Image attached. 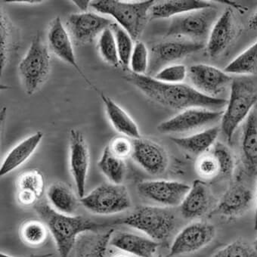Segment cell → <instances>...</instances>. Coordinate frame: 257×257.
Masks as SVG:
<instances>
[{"mask_svg":"<svg viewBox=\"0 0 257 257\" xmlns=\"http://www.w3.org/2000/svg\"><path fill=\"white\" fill-rule=\"evenodd\" d=\"M220 128L211 126L185 137H172L171 140L182 150L195 155L207 153L217 143Z\"/></svg>","mask_w":257,"mask_h":257,"instance_id":"25","label":"cell"},{"mask_svg":"<svg viewBox=\"0 0 257 257\" xmlns=\"http://www.w3.org/2000/svg\"><path fill=\"white\" fill-rule=\"evenodd\" d=\"M7 39H8V31H7V24L5 21H1V65L4 66L7 58Z\"/></svg>","mask_w":257,"mask_h":257,"instance_id":"41","label":"cell"},{"mask_svg":"<svg viewBox=\"0 0 257 257\" xmlns=\"http://www.w3.org/2000/svg\"><path fill=\"white\" fill-rule=\"evenodd\" d=\"M211 257H257V250L253 245L239 239L221 248Z\"/></svg>","mask_w":257,"mask_h":257,"instance_id":"35","label":"cell"},{"mask_svg":"<svg viewBox=\"0 0 257 257\" xmlns=\"http://www.w3.org/2000/svg\"><path fill=\"white\" fill-rule=\"evenodd\" d=\"M257 102L254 85L249 80H233L229 99L220 120V132L228 143L237 128L244 122Z\"/></svg>","mask_w":257,"mask_h":257,"instance_id":"5","label":"cell"},{"mask_svg":"<svg viewBox=\"0 0 257 257\" xmlns=\"http://www.w3.org/2000/svg\"><path fill=\"white\" fill-rule=\"evenodd\" d=\"M249 27L250 29L257 31V12L249 19Z\"/></svg>","mask_w":257,"mask_h":257,"instance_id":"44","label":"cell"},{"mask_svg":"<svg viewBox=\"0 0 257 257\" xmlns=\"http://www.w3.org/2000/svg\"><path fill=\"white\" fill-rule=\"evenodd\" d=\"M109 149L113 155L122 160H125L132 155L133 141L127 137H116L113 139L110 144Z\"/></svg>","mask_w":257,"mask_h":257,"instance_id":"40","label":"cell"},{"mask_svg":"<svg viewBox=\"0 0 257 257\" xmlns=\"http://www.w3.org/2000/svg\"><path fill=\"white\" fill-rule=\"evenodd\" d=\"M155 1L144 0L137 2L119 0L92 1L90 7L97 13L109 16L134 39L139 40L144 31Z\"/></svg>","mask_w":257,"mask_h":257,"instance_id":"4","label":"cell"},{"mask_svg":"<svg viewBox=\"0 0 257 257\" xmlns=\"http://www.w3.org/2000/svg\"><path fill=\"white\" fill-rule=\"evenodd\" d=\"M49 231L42 220L30 219L22 224L19 228L21 239L25 244L32 247L41 246L47 240Z\"/></svg>","mask_w":257,"mask_h":257,"instance_id":"32","label":"cell"},{"mask_svg":"<svg viewBox=\"0 0 257 257\" xmlns=\"http://www.w3.org/2000/svg\"><path fill=\"white\" fill-rule=\"evenodd\" d=\"M113 228L99 232L86 233L80 236L75 245L74 257H106Z\"/></svg>","mask_w":257,"mask_h":257,"instance_id":"28","label":"cell"},{"mask_svg":"<svg viewBox=\"0 0 257 257\" xmlns=\"http://www.w3.org/2000/svg\"><path fill=\"white\" fill-rule=\"evenodd\" d=\"M131 158L143 170L152 176L165 173L169 165V157L165 149L156 142L148 139L133 140Z\"/></svg>","mask_w":257,"mask_h":257,"instance_id":"15","label":"cell"},{"mask_svg":"<svg viewBox=\"0 0 257 257\" xmlns=\"http://www.w3.org/2000/svg\"><path fill=\"white\" fill-rule=\"evenodd\" d=\"M111 257H131V255H128V254L125 253V252H120V253H116L115 255H113V256Z\"/></svg>","mask_w":257,"mask_h":257,"instance_id":"46","label":"cell"},{"mask_svg":"<svg viewBox=\"0 0 257 257\" xmlns=\"http://www.w3.org/2000/svg\"><path fill=\"white\" fill-rule=\"evenodd\" d=\"M213 202L208 185L203 181H195L179 206L181 214L186 219H199L210 211Z\"/></svg>","mask_w":257,"mask_h":257,"instance_id":"20","label":"cell"},{"mask_svg":"<svg viewBox=\"0 0 257 257\" xmlns=\"http://www.w3.org/2000/svg\"><path fill=\"white\" fill-rule=\"evenodd\" d=\"M72 2L81 13H87L88 8L91 6V1L89 0H73Z\"/></svg>","mask_w":257,"mask_h":257,"instance_id":"42","label":"cell"},{"mask_svg":"<svg viewBox=\"0 0 257 257\" xmlns=\"http://www.w3.org/2000/svg\"><path fill=\"white\" fill-rule=\"evenodd\" d=\"M219 17L217 9L213 6L189 12L171 19L167 36L206 45Z\"/></svg>","mask_w":257,"mask_h":257,"instance_id":"6","label":"cell"},{"mask_svg":"<svg viewBox=\"0 0 257 257\" xmlns=\"http://www.w3.org/2000/svg\"><path fill=\"white\" fill-rule=\"evenodd\" d=\"M204 46L203 43L182 39L158 43L152 48V68L157 69L160 66L176 64L185 57L202 50Z\"/></svg>","mask_w":257,"mask_h":257,"instance_id":"18","label":"cell"},{"mask_svg":"<svg viewBox=\"0 0 257 257\" xmlns=\"http://www.w3.org/2000/svg\"><path fill=\"white\" fill-rule=\"evenodd\" d=\"M210 152L216 157L221 169V177H231L234 171V159L230 149L221 143H216Z\"/></svg>","mask_w":257,"mask_h":257,"instance_id":"39","label":"cell"},{"mask_svg":"<svg viewBox=\"0 0 257 257\" xmlns=\"http://www.w3.org/2000/svg\"><path fill=\"white\" fill-rule=\"evenodd\" d=\"M253 246L255 248V249L257 250V237L256 239H255V241H254Z\"/></svg>","mask_w":257,"mask_h":257,"instance_id":"47","label":"cell"},{"mask_svg":"<svg viewBox=\"0 0 257 257\" xmlns=\"http://www.w3.org/2000/svg\"><path fill=\"white\" fill-rule=\"evenodd\" d=\"M191 185L179 181L155 179L140 182L137 191L140 196L157 206L173 208L179 207Z\"/></svg>","mask_w":257,"mask_h":257,"instance_id":"10","label":"cell"},{"mask_svg":"<svg viewBox=\"0 0 257 257\" xmlns=\"http://www.w3.org/2000/svg\"><path fill=\"white\" fill-rule=\"evenodd\" d=\"M80 204L87 211L99 216L123 213L132 206L131 196L123 185L104 183L80 198Z\"/></svg>","mask_w":257,"mask_h":257,"instance_id":"7","label":"cell"},{"mask_svg":"<svg viewBox=\"0 0 257 257\" xmlns=\"http://www.w3.org/2000/svg\"><path fill=\"white\" fill-rule=\"evenodd\" d=\"M212 4L204 0H167L155 2L151 9L152 19H168L182 16L194 10L208 8Z\"/></svg>","mask_w":257,"mask_h":257,"instance_id":"29","label":"cell"},{"mask_svg":"<svg viewBox=\"0 0 257 257\" xmlns=\"http://www.w3.org/2000/svg\"><path fill=\"white\" fill-rule=\"evenodd\" d=\"M53 254L52 253H43V254H31V255H28V256L24 257H52ZM0 257H15L13 255H9V254L5 253V252H1L0 253Z\"/></svg>","mask_w":257,"mask_h":257,"instance_id":"43","label":"cell"},{"mask_svg":"<svg viewBox=\"0 0 257 257\" xmlns=\"http://www.w3.org/2000/svg\"><path fill=\"white\" fill-rule=\"evenodd\" d=\"M43 136V132L37 131L16 145L4 158L0 167V176H7L28 161L40 146Z\"/></svg>","mask_w":257,"mask_h":257,"instance_id":"24","label":"cell"},{"mask_svg":"<svg viewBox=\"0 0 257 257\" xmlns=\"http://www.w3.org/2000/svg\"><path fill=\"white\" fill-rule=\"evenodd\" d=\"M98 167L110 183L122 185L125 174L126 165L125 160L118 158L112 153L108 146L103 150L98 162Z\"/></svg>","mask_w":257,"mask_h":257,"instance_id":"30","label":"cell"},{"mask_svg":"<svg viewBox=\"0 0 257 257\" xmlns=\"http://www.w3.org/2000/svg\"><path fill=\"white\" fill-rule=\"evenodd\" d=\"M125 79L155 102L180 111L191 107L221 110L228 103V100L224 98L203 95L185 83L169 84L158 81L152 76L138 75L132 72L127 74Z\"/></svg>","mask_w":257,"mask_h":257,"instance_id":"1","label":"cell"},{"mask_svg":"<svg viewBox=\"0 0 257 257\" xmlns=\"http://www.w3.org/2000/svg\"><path fill=\"white\" fill-rule=\"evenodd\" d=\"M48 204L53 210L62 214L76 215L80 204V198L66 184L55 182L46 189Z\"/></svg>","mask_w":257,"mask_h":257,"instance_id":"27","label":"cell"},{"mask_svg":"<svg viewBox=\"0 0 257 257\" xmlns=\"http://www.w3.org/2000/svg\"><path fill=\"white\" fill-rule=\"evenodd\" d=\"M110 246L134 256L156 257L160 243L146 235L121 231L113 233Z\"/></svg>","mask_w":257,"mask_h":257,"instance_id":"21","label":"cell"},{"mask_svg":"<svg viewBox=\"0 0 257 257\" xmlns=\"http://www.w3.org/2000/svg\"><path fill=\"white\" fill-rule=\"evenodd\" d=\"M113 22L110 19L94 13L71 14L66 21L67 29L70 35L77 43H92L101 33L110 28Z\"/></svg>","mask_w":257,"mask_h":257,"instance_id":"16","label":"cell"},{"mask_svg":"<svg viewBox=\"0 0 257 257\" xmlns=\"http://www.w3.org/2000/svg\"><path fill=\"white\" fill-rule=\"evenodd\" d=\"M156 257H164V256H163L162 255H157Z\"/></svg>","mask_w":257,"mask_h":257,"instance_id":"48","label":"cell"},{"mask_svg":"<svg viewBox=\"0 0 257 257\" xmlns=\"http://www.w3.org/2000/svg\"><path fill=\"white\" fill-rule=\"evenodd\" d=\"M69 168L75 184L77 194L81 198L86 195L89 168V152L84 136L78 130L70 132Z\"/></svg>","mask_w":257,"mask_h":257,"instance_id":"13","label":"cell"},{"mask_svg":"<svg viewBox=\"0 0 257 257\" xmlns=\"http://www.w3.org/2000/svg\"><path fill=\"white\" fill-rule=\"evenodd\" d=\"M149 52L143 42L137 41L131 55L130 65L131 72L138 75H146L149 68Z\"/></svg>","mask_w":257,"mask_h":257,"instance_id":"37","label":"cell"},{"mask_svg":"<svg viewBox=\"0 0 257 257\" xmlns=\"http://www.w3.org/2000/svg\"><path fill=\"white\" fill-rule=\"evenodd\" d=\"M234 35V18L232 10L227 9L215 22L207 39L206 47L211 58L219 56L229 46Z\"/></svg>","mask_w":257,"mask_h":257,"instance_id":"23","label":"cell"},{"mask_svg":"<svg viewBox=\"0 0 257 257\" xmlns=\"http://www.w3.org/2000/svg\"><path fill=\"white\" fill-rule=\"evenodd\" d=\"M101 98L107 118L116 132L133 140L142 138L138 125L125 110L104 94H101Z\"/></svg>","mask_w":257,"mask_h":257,"instance_id":"26","label":"cell"},{"mask_svg":"<svg viewBox=\"0 0 257 257\" xmlns=\"http://www.w3.org/2000/svg\"><path fill=\"white\" fill-rule=\"evenodd\" d=\"M47 40L49 49L60 59L72 66L84 78L86 83L91 85L78 65L71 35L60 17L55 18L51 23Z\"/></svg>","mask_w":257,"mask_h":257,"instance_id":"19","label":"cell"},{"mask_svg":"<svg viewBox=\"0 0 257 257\" xmlns=\"http://www.w3.org/2000/svg\"><path fill=\"white\" fill-rule=\"evenodd\" d=\"M188 71L184 64L176 63L161 68L153 77L162 83L180 84L188 77Z\"/></svg>","mask_w":257,"mask_h":257,"instance_id":"36","label":"cell"},{"mask_svg":"<svg viewBox=\"0 0 257 257\" xmlns=\"http://www.w3.org/2000/svg\"><path fill=\"white\" fill-rule=\"evenodd\" d=\"M16 188L19 204L22 207H34L46 191V179L40 170H27L18 178Z\"/></svg>","mask_w":257,"mask_h":257,"instance_id":"22","label":"cell"},{"mask_svg":"<svg viewBox=\"0 0 257 257\" xmlns=\"http://www.w3.org/2000/svg\"><path fill=\"white\" fill-rule=\"evenodd\" d=\"M242 170L250 180L257 179V107L255 106L243 122L240 138Z\"/></svg>","mask_w":257,"mask_h":257,"instance_id":"17","label":"cell"},{"mask_svg":"<svg viewBox=\"0 0 257 257\" xmlns=\"http://www.w3.org/2000/svg\"><path fill=\"white\" fill-rule=\"evenodd\" d=\"M223 110L202 107H191L181 110L177 114L158 125V131L163 134H194L213 126L222 119Z\"/></svg>","mask_w":257,"mask_h":257,"instance_id":"9","label":"cell"},{"mask_svg":"<svg viewBox=\"0 0 257 257\" xmlns=\"http://www.w3.org/2000/svg\"><path fill=\"white\" fill-rule=\"evenodd\" d=\"M188 77L191 86L203 95L211 98L219 95L232 83L229 74L216 67L205 64H198L190 67Z\"/></svg>","mask_w":257,"mask_h":257,"instance_id":"12","label":"cell"},{"mask_svg":"<svg viewBox=\"0 0 257 257\" xmlns=\"http://www.w3.org/2000/svg\"><path fill=\"white\" fill-rule=\"evenodd\" d=\"M224 71L229 75H255L257 74V40L232 61Z\"/></svg>","mask_w":257,"mask_h":257,"instance_id":"31","label":"cell"},{"mask_svg":"<svg viewBox=\"0 0 257 257\" xmlns=\"http://www.w3.org/2000/svg\"><path fill=\"white\" fill-rule=\"evenodd\" d=\"M196 171L205 180L221 177V169L216 157L209 151L201 155L196 163Z\"/></svg>","mask_w":257,"mask_h":257,"instance_id":"38","label":"cell"},{"mask_svg":"<svg viewBox=\"0 0 257 257\" xmlns=\"http://www.w3.org/2000/svg\"><path fill=\"white\" fill-rule=\"evenodd\" d=\"M216 236V228L211 223L195 221L182 228L175 237L169 257L193 253L210 244Z\"/></svg>","mask_w":257,"mask_h":257,"instance_id":"11","label":"cell"},{"mask_svg":"<svg viewBox=\"0 0 257 257\" xmlns=\"http://www.w3.org/2000/svg\"><path fill=\"white\" fill-rule=\"evenodd\" d=\"M137 230L161 243L171 235L176 226V218L170 208L159 206H139L132 213L110 222Z\"/></svg>","mask_w":257,"mask_h":257,"instance_id":"3","label":"cell"},{"mask_svg":"<svg viewBox=\"0 0 257 257\" xmlns=\"http://www.w3.org/2000/svg\"><path fill=\"white\" fill-rule=\"evenodd\" d=\"M253 200L252 189L238 181L228 187L212 210L211 214L226 218L239 217L250 208Z\"/></svg>","mask_w":257,"mask_h":257,"instance_id":"14","label":"cell"},{"mask_svg":"<svg viewBox=\"0 0 257 257\" xmlns=\"http://www.w3.org/2000/svg\"><path fill=\"white\" fill-rule=\"evenodd\" d=\"M98 51L101 58L111 66H119V55L114 35L110 28L104 30L98 39Z\"/></svg>","mask_w":257,"mask_h":257,"instance_id":"34","label":"cell"},{"mask_svg":"<svg viewBox=\"0 0 257 257\" xmlns=\"http://www.w3.org/2000/svg\"><path fill=\"white\" fill-rule=\"evenodd\" d=\"M34 207L53 237L59 257H69L82 234L99 232L110 227L108 222H95L82 216L58 213L48 203L38 202Z\"/></svg>","mask_w":257,"mask_h":257,"instance_id":"2","label":"cell"},{"mask_svg":"<svg viewBox=\"0 0 257 257\" xmlns=\"http://www.w3.org/2000/svg\"><path fill=\"white\" fill-rule=\"evenodd\" d=\"M254 229L257 231V188H256V197H255V216H254Z\"/></svg>","mask_w":257,"mask_h":257,"instance_id":"45","label":"cell"},{"mask_svg":"<svg viewBox=\"0 0 257 257\" xmlns=\"http://www.w3.org/2000/svg\"><path fill=\"white\" fill-rule=\"evenodd\" d=\"M110 28L116 40L119 62L122 66L128 67L131 55L135 46L134 39L116 22H113Z\"/></svg>","mask_w":257,"mask_h":257,"instance_id":"33","label":"cell"},{"mask_svg":"<svg viewBox=\"0 0 257 257\" xmlns=\"http://www.w3.org/2000/svg\"><path fill=\"white\" fill-rule=\"evenodd\" d=\"M50 62L49 48L40 35L36 36L19 65V75L28 95L43 86L50 71Z\"/></svg>","mask_w":257,"mask_h":257,"instance_id":"8","label":"cell"}]
</instances>
